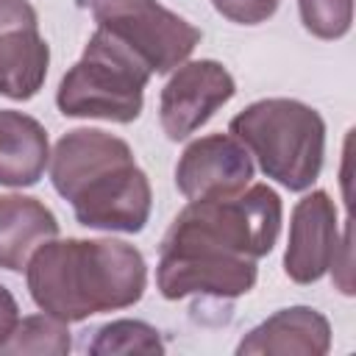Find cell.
I'll return each instance as SVG.
<instances>
[{
  "label": "cell",
  "mask_w": 356,
  "mask_h": 356,
  "mask_svg": "<svg viewBox=\"0 0 356 356\" xmlns=\"http://www.w3.org/2000/svg\"><path fill=\"white\" fill-rule=\"evenodd\" d=\"M70 323L42 312L22 317L8 337V342L0 348V353H50V356H67L72 348L70 339Z\"/></svg>",
  "instance_id": "obj_15"
},
{
  "label": "cell",
  "mask_w": 356,
  "mask_h": 356,
  "mask_svg": "<svg viewBox=\"0 0 356 356\" xmlns=\"http://www.w3.org/2000/svg\"><path fill=\"white\" fill-rule=\"evenodd\" d=\"M253 181V156L231 134H209L192 139L178 164L175 186L186 200L228 197Z\"/></svg>",
  "instance_id": "obj_10"
},
{
  "label": "cell",
  "mask_w": 356,
  "mask_h": 356,
  "mask_svg": "<svg viewBox=\"0 0 356 356\" xmlns=\"http://www.w3.org/2000/svg\"><path fill=\"white\" fill-rule=\"evenodd\" d=\"M331 350V323L312 306H289L250 328L239 345V356H325Z\"/></svg>",
  "instance_id": "obj_12"
},
{
  "label": "cell",
  "mask_w": 356,
  "mask_h": 356,
  "mask_svg": "<svg viewBox=\"0 0 356 356\" xmlns=\"http://www.w3.org/2000/svg\"><path fill=\"white\" fill-rule=\"evenodd\" d=\"M256 259L228 256L206 248L161 245L156 264V286L161 298L181 300L189 295L239 298L256 286Z\"/></svg>",
  "instance_id": "obj_7"
},
{
  "label": "cell",
  "mask_w": 356,
  "mask_h": 356,
  "mask_svg": "<svg viewBox=\"0 0 356 356\" xmlns=\"http://www.w3.org/2000/svg\"><path fill=\"white\" fill-rule=\"evenodd\" d=\"M17 323H19V306H17L14 295L8 292V286L0 284V348L8 342Z\"/></svg>",
  "instance_id": "obj_19"
},
{
  "label": "cell",
  "mask_w": 356,
  "mask_h": 356,
  "mask_svg": "<svg viewBox=\"0 0 356 356\" xmlns=\"http://www.w3.org/2000/svg\"><path fill=\"white\" fill-rule=\"evenodd\" d=\"M25 281L42 312L64 323H83L92 314L139 303L147 286V264L122 239L53 236L31 253Z\"/></svg>",
  "instance_id": "obj_1"
},
{
  "label": "cell",
  "mask_w": 356,
  "mask_h": 356,
  "mask_svg": "<svg viewBox=\"0 0 356 356\" xmlns=\"http://www.w3.org/2000/svg\"><path fill=\"white\" fill-rule=\"evenodd\" d=\"M50 47L31 0H0V95L31 100L44 86Z\"/></svg>",
  "instance_id": "obj_9"
},
{
  "label": "cell",
  "mask_w": 356,
  "mask_h": 356,
  "mask_svg": "<svg viewBox=\"0 0 356 356\" xmlns=\"http://www.w3.org/2000/svg\"><path fill=\"white\" fill-rule=\"evenodd\" d=\"M339 242V217L331 195L325 189L309 192L295 203L289 217L284 273L295 284H317L331 270Z\"/></svg>",
  "instance_id": "obj_11"
},
{
  "label": "cell",
  "mask_w": 356,
  "mask_h": 356,
  "mask_svg": "<svg viewBox=\"0 0 356 356\" xmlns=\"http://www.w3.org/2000/svg\"><path fill=\"white\" fill-rule=\"evenodd\" d=\"M58 236L56 214L31 195H0V267L22 273L31 253Z\"/></svg>",
  "instance_id": "obj_14"
},
{
  "label": "cell",
  "mask_w": 356,
  "mask_h": 356,
  "mask_svg": "<svg viewBox=\"0 0 356 356\" xmlns=\"http://www.w3.org/2000/svg\"><path fill=\"white\" fill-rule=\"evenodd\" d=\"M228 134L248 147L267 178L289 192H306L320 178L325 122L317 108L300 100H256L228 122Z\"/></svg>",
  "instance_id": "obj_3"
},
{
  "label": "cell",
  "mask_w": 356,
  "mask_h": 356,
  "mask_svg": "<svg viewBox=\"0 0 356 356\" xmlns=\"http://www.w3.org/2000/svg\"><path fill=\"white\" fill-rule=\"evenodd\" d=\"M284 206L273 186L248 184L228 197L189 200L167 228L161 245L206 248L228 256L261 259L281 234Z\"/></svg>",
  "instance_id": "obj_4"
},
{
  "label": "cell",
  "mask_w": 356,
  "mask_h": 356,
  "mask_svg": "<svg viewBox=\"0 0 356 356\" xmlns=\"http://www.w3.org/2000/svg\"><path fill=\"white\" fill-rule=\"evenodd\" d=\"M97 28L128 44L153 75L181 67L200 44V31L156 0H83Z\"/></svg>",
  "instance_id": "obj_6"
},
{
  "label": "cell",
  "mask_w": 356,
  "mask_h": 356,
  "mask_svg": "<svg viewBox=\"0 0 356 356\" xmlns=\"http://www.w3.org/2000/svg\"><path fill=\"white\" fill-rule=\"evenodd\" d=\"M50 164L47 131L31 114L0 108V186L22 189L42 181Z\"/></svg>",
  "instance_id": "obj_13"
},
{
  "label": "cell",
  "mask_w": 356,
  "mask_h": 356,
  "mask_svg": "<svg viewBox=\"0 0 356 356\" xmlns=\"http://www.w3.org/2000/svg\"><path fill=\"white\" fill-rule=\"evenodd\" d=\"M236 95L234 75L214 58L184 61L172 70L161 89L159 122L170 142H184L200 125H206L214 111H220Z\"/></svg>",
  "instance_id": "obj_8"
},
{
  "label": "cell",
  "mask_w": 356,
  "mask_h": 356,
  "mask_svg": "<svg viewBox=\"0 0 356 356\" xmlns=\"http://www.w3.org/2000/svg\"><path fill=\"white\" fill-rule=\"evenodd\" d=\"M95 356L108 353H164L159 331L145 320H111L95 331V339L86 345Z\"/></svg>",
  "instance_id": "obj_16"
},
{
  "label": "cell",
  "mask_w": 356,
  "mask_h": 356,
  "mask_svg": "<svg viewBox=\"0 0 356 356\" xmlns=\"http://www.w3.org/2000/svg\"><path fill=\"white\" fill-rule=\"evenodd\" d=\"M303 28L317 39H342L353 22V0H298Z\"/></svg>",
  "instance_id": "obj_17"
},
{
  "label": "cell",
  "mask_w": 356,
  "mask_h": 356,
  "mask_svg": "<svg viewBox=\"0 0 356 356\" xmlns=\"http://www.w3.org/2000/svg\"><path fill=\"white\" fill-rule=\"evenodd\" d=\"M47 167L53 189L83 228L139 234L147 225L153 189L125 139L100 128L67 131Z\"/></svg>",
  "instance_id": "obj_2"
},
{
  "label": "cell",
  "mask_w": 356,
  "mask_h": 356,
  "mask_svg": "<svg viewBox=\"0 0 356 356\" xmlns=\"http://www.w3.org/2000/svg\"><path fill=\"white\" fill-rule=\"evenodd\" d=\"M150 67L117 36L95 28L83 56L64 72L56 106L64 117L128 125L142 114Z\"/></svg>",
  "instance_id": "obj_5"
},
{
  "label": "cell",
  "mask_w": 356,
  "mask_h": 356,
  "mask_svg": "<svg viewBox=\"0 0 356 356\" xmlns=\"http://www.w3.org/2000/svg\"><path fill=\"white\" fill-rule=\"evenodd\" d=\"M281 0H211L217 14L236 25H261L278 11Z\"/></svg>",
  "instance_id": "obj_18"
}]
</instances>
